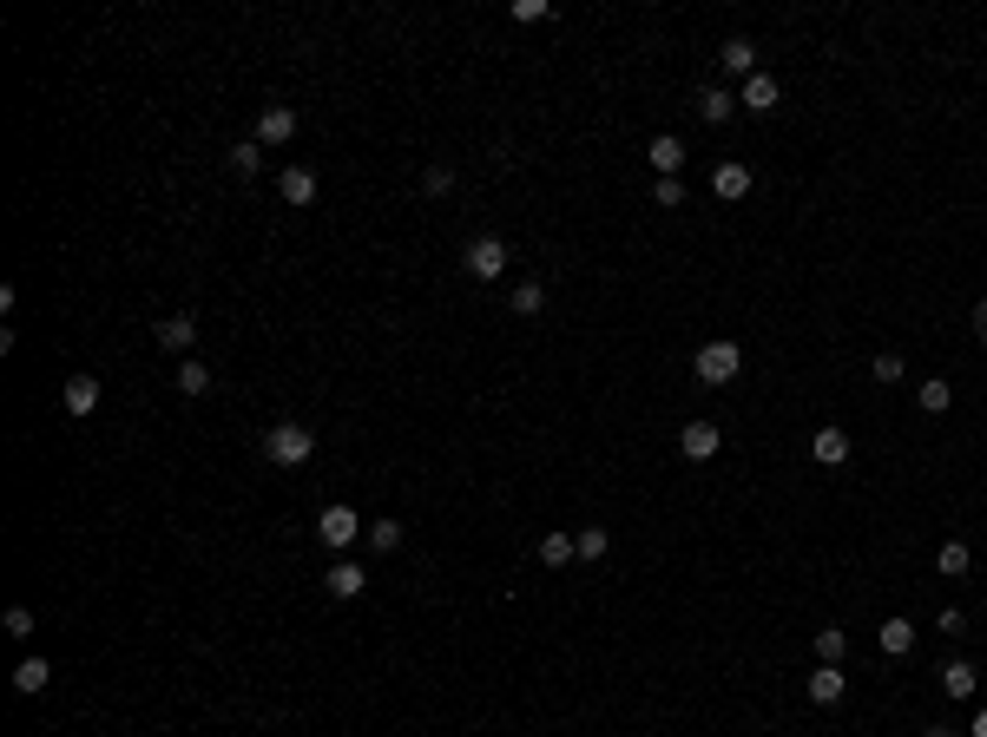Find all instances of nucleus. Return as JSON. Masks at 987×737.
I'll return each instance as SVG.
<instances>
[{"label": "nucleus", "mask_w": 987, "mask_h": 737, "mask_svg": "<svg viewBox=\"0 0 987 737\" xmlns=\"http://www.w3.org/2000/svg\"><path fill=\"white\" fill-rule=\"evenodd\" d=\"M678 448H685L691 461H711L724 448V428L718 422H685V435H678Z\"/></svg>", "instance_id": "nucleus-6"}, {"label": "nucleus", "mask_w": 987, "mask_h": 737, "mask_svg": "<svg viewBox=\"0 0 987 737\" xmlns=\"http://www.w3.org/2000/svg\"><path fill=\"white\" fill-rule=\"evenodd\" d=\"M737 106H744V99H737L731 86H705V93H698V119H705V126H724Z\"/></svg>", "instance_id": "nucleus-10"}, {"label": "nucleus", "mask_w": 987, "mask_h": 737, "mask_svg": "<svg viewBox=\"0 0 987 737\" xmlns=\"http://www.w3.org/2000/svg\"><path fill=\"white\" fill-rule=\"evenodd\" d=\"M356 534H362V520H356V507H323V520H316V540H323L329 553H349L356 547Z\"/></svg>", "instance_id": "nucleus-4"}, {"label": "nucleus", "mask_w": 987, "mask_h": 737, "mask_svg": "<svg viewBox=\"0 0 987 737\" xmlns=\"http://www.w3.org/2000/svg\"><path fill=\"white\" fill-rule=\"evenodd\" d=\"M369 547L395 553V547H402V520H369Z\"/></svg>", "instance_id": "nucleus-28"}, {"label": "nucleus", "mask_w": 987, "mask_h": 737, "mask_svg": "<svg viewBox=\"0 0 987 737\" xmlns=\"http://www.w3.org/2000/svg\"><path fill=\"white\" fill-rule=\"evenodd\" d=\"M297 139V106H264L257 112V145H290Z\"/></svg>", "instance_id": "nucleus-5"}, {"label": "nucleus", "mask_w": 987, "mask_h": 737, "mask_svg": "<svg viewBox=\"0 0 987 737\" xmlns=\"http://www.w3.org/2000/svg\"><path fill=\"white\" fill-rule=\"evenodd\" d=\"M323 586H329V599H362V586H369V580H362L356 560H336V566L323 573Z\"/></svg>", "instance_id": "nucleus-11"}, {"label": "nucleus", "mask_w": 987, "mask_h": 737, "mask_svg": "<svg viewBox=\"0 0 987 737\" xmlns=\"http://www.w3.org/2000/svg\"><path fill=\"white\" fill-rule=\"evenodd\" d=\"M724 73H744V79L757 73V47L751 40H724Z\"/></svg>", "instance_id": "nucleus-22"}, {"label": "nucleus", "mask_w": 987, "mask_h": 737, "mask_svg": "<svg viewBox=\"0 0 987 737\" xmlns=\"http://www.w3.org/2000/svg\"><path fill=\"white\" fill-rule=\"evenodd\" d=\"M231 172H237V178H257V172H264V145H257V139L231 145Z\"/></svg>", "instance_id": "nucleus-23"}, {"label": "nucleus", "mask_w": 987, "mask_h": 737, "mask_svg": "<svg viewBox=\"0 0 987 737\" xmlns=\"http://www.w3.org/2000/svg\"><path fill=\"white\" fill-rule=\"evenodd\" d=\"M547 14H553L547 0H514V20H520V27H533V20H547Z\"/></svg>", "instance_id": "nucleus-33"}, {"label": "nucleus", "mask_w": 987, "mask_h": 737, "mask_svg": "<svg viewBox=\"0 0 987 737\" xmlns=\"http://www.w3.org/2000/svg\"><path fill=\"white\" fill-rule=\"evenodd\" d=\"M744 106H751V112H777V79L751 73V79H744Z\"/></svg>", "instance_id": "nucleus-19"}, {"label": "nucleus", "mask_w": 987, "mask_h": 737, "mask_svg": "<svg viewBox=\"0 0 987 737\" xmlns=\"http://www.w3.org/2000/svg\"><path fill=\"white\" fill-rule=\"evenodd\" d=\"M810 455L816 461H823V468H843V461H849V435H843V428H816V435H810Z\"/></svg>", "instance_id": "nucleus-8"}, {"label": "nucleus", "mask_w": 987, "mask_h": 737, "mask_svg": "<svg viewBox=\"0 0 987 737\" xmlns=\"http://www.w3.org/2000/svg\"><path fill=\"white\" fill-rule=\"evenodd\" d=\"M277 191H283V204H316V172L310 165H290V172L277 178Z\"/></svg>", "instance_id": "nucleus-14"}, {"label": "nucleus", "mask_w": 987, "mask_h": 737, "mask_svg": "<svg viewBox=\"0 0 987 737\" xmlns=\"http://www.w3.org/2000/svg\"><path fill=\"white\" fill-rule=\"evenodd\" d=\"M547 310V290L540 283H514V316H540Z\"/></svg>", "instance_id": "nucleus-29"}, {"label": "nucleus", "mask_w": 987, "mask_h": 737, "mask_svg": "<svg viewBox=\"0 0 987 737\" xmlns=\"http://www.w3.org/2000/svg\"><path fill=\"white\" fill-rule=\"evenodd\" d=\"M422 191H428V198H448V191H455V172H448V165H428V172H422Z\"/></svg>", "instance_id": "nucleus-31"}, {"label": "nucleus", "mask_w": 987, "mask_h": 737, "mask_svg": "<svg viewBox=\"0 0 987 737\" xmlns=\"http://www.w3.org/2000/svg\"><path fill=\"white\" fill-rule=\"evenodd\" d=\"M869 376H876V382H882V389H889V382H902V376H909V362L895 356V349H882V356H876V362H869Z\"/></svg>", "instance_id": "nucleus-27"}, {"label": "nucleus", "mask_w": 987, "mask_h": 737, "mask_svg": "<svg viewBox=\"0 0 987 737\" xmlns=\"http://www.w3.org/2000/svg\"><path fill=\"white\" fill-rule=\"evenodd\" d=\"M47 685H53V665H47V659H20V672H14V691H20V698H40Z\"/></svg>", "instance_id": "nucleus-15"}, {"label": "nucleus", "mask_w": 987, "mask_h": 737, "mask_svg": "<svg viewBox=\"0 0 987 737\" xmlns=\"http://www.w3.org/2000/svg\"><path fill=\"white\" fill-rule=\"evenodd\" d=\"M264 455L277 461V468H303V461L316 455V435L303 422H270V435H264Z\"/></svg>", "instance_id": "nucleus-1"}, {"label": "nucleus", "mask_w": 987, "mask_h": 737, "mask_svg": "<svg viewBox=\"0 0 987 737\" xmlns=\"http://www.w3.org/2000/svg\"><path fill=\"white\" fill-rule=\"evenodd\" d=\"M645 158L658 165V178H678V165H685V139H678V132H658Z\"/></svg>", "instance_id": "nucleus-13"}, {"label": "nucleus", "mask_w": 987, "mask_h": 737, "mask_svg": "<svg viewBox=\"0 0 987 737\" xmlns=\"http://www.w3.org/2000/svg\"><path fill=\"white\" fill-rule=\"evenodd\" d=\"M816 665H843V652H849V632H836V626H823L816 632Z\"/></svg>", "instance_id": "nucleus-21"}, {"label": "nucleus", "mask_w": 987, "mask_h": 737, "mask_svg": "<svg viewBox=\"0 0 987 737\" xmlns=\"http://www.w3.org/2000/svg\"><path fill=\"white\" fill-rule=\"evenodd\" d=\"M93 408H99V376L93 369L66 376V415H93Z\"/></svg>", "instance_id": "nucleus-7"}, {"label": "nucleus", "mask_w": 987, "mask_h": 737, "mask_svg": "<svg viewBox=\"0 0 987 737\" xmlns=\"http://www.w3.org/2000/svg\"><path fill=\"white\" fill-rule=\"evenodd\" d=\"M7 639H33V612L27 606H7Z\"/></svg>", "instance_id": "nucleus-32"}, {"label": "nucleus", "mask_w": 987, "mask_h": 737, "mask_svg": "<svg viewBox=\"0 0 987 737\" xmlns=\"http://www.w3.org/2000/svg\"><path fill=\"white\" fill-rule=\"evenodd\" d=\"M974 336H981V343H987V297L974 303Z\"/></svg>", "instance_id": "nucleus-35"}, {"label": "nucleus", "mask_w": 987, "mask_h": 737, "mask_svg": "<svg viewBox=\"0 0 987 737\" xmlns=\"http://www.w3.org/2000/svg\"><path fill=\"white\" fill-rule=\"evenodd\" d=\"M935 566H941V573H948V580H961V573H968V566H974V553H968V547H961V540H941V553H935Z\"/></svg>", "instance_id": "nucleus-24"}, {"label": "nucleus", "mask_w": 987, "mask_h": 737, "mask_svg": "<svg viewBox=\"0 0 987 737\" xmlns=\"http://www.w3.org/2000/svg\"><path fill=\"white\" fill-rule=\"evenodd\" d=\"M941 691H948V698H974V665L968 659H948V665H941Z\"/></svg>", "instance_id": "nucleus-20"}, {"label": "nucleus", "mask_w": 987, "mask_h": 737, "mask_svg": "<svg viewBox=\"0 0 987 737\" xmlns=\"http://www.w3.org/2000/svg\"><path fill=\"white\" fill-rule=\"evenodd\" d=\"M711 191H718L724 204H737L744 191H751V165H737V158H724L718 172H711Z\"/></svg>", "instance_id": "nucleus-9"}, {"label": "nucleus", "mask_w": 987, "mask_h": 737, "mask_svg": "<svg viewBox=\"0 0 987 737\" xmlns=\"http://www.w3.org/2000/svg\"><path fill=\"white\" fill-rule=\"evenodd\" d=\"M573 547H580V560H606V553H612V534H606V527H580V534H573Z\"/></svg>", "instance_id": "nucleus-25"}, {"label": "nucleus", "mask_w": 987, "mask_h": 737, "mask_svg": "<svg viewBox=\"0 0 987 737\" xmlns=\"http://www.w3.org/2000/svg\"><path fill=\"white\" fill-rule=\"evenodd\" d=\"M974 737H987V705H981V711H974Z\"/></svg>", "instance_id": "nucleus-36"}, {"label": "nucleus", "mask_w": 987, "mask_h": 737, "mask_svg": "<svg viewBox=\"0 0 987 737\" xmlns=\"http://www.w3.org/2000/svg\"><path fill=\"white\" fill-rule=\"evenodd\" d=\"M882 652H889V659H909L915 652V626L909 619H882Z\"/></svg>", "instance_id": "nucleus-17"}, {"label": "nucleus", "mask_w": 987, "mask_h": 737, "mask_svg": "<svg viewBox=\"0 0 987 737\" xmlns=\"http://www.w3.org/2000/svg\"><path fill=\"white\" fill-rule=\"evenodd\" d=\"M178 389H185V395H204V389H211V369H204L198 356H185V362H178Z\"/></svg>", "instance_id": "nucleus-26"}, {"label": "nucleus", "mask_w": 987, "mask_h": 737, "mask_svg": "<svg viewBox=\"0 0 987 737\" xmlns=\"http://www.w3.org/2000/svg\"><path fill=\"white\" fill-rule=\"evenodd\" d=\"M843 691H849V678L836 665H816L810 672V705H843Z\"/></svg>", "instance_id": "nucleus-12"}, {"label": "nucleus", "mask_w": 987, "mask_h": 737, "mask_svg": "<svg viewBox=\"0 0 987 737\" xmlns=\"http://www.w3.org/2000/svg\"><path fill=\"white\" fill-rule=\"evenodd\" d=\"M461 264H468V277H474V283H494L507 264H514V257H507V237L487 231V237H474L468 251H461Z\"/></svg>", "instance_id": "nucleus-3"}, {"label": "nucleus", "mask_w": 987, "mask_h": 737, "mask_svg": "<svg viewBox=\"0 0 987 737\" xmlns=\"http://www.w3.org/2000/svg\"><path fill=\"white\" fill-rule=\"evenodd\" d=\"M915 402L928 408V415H948V408H955V382H941V376H928L922 389H915Z\"/></svg>", "instance_id": "nucleus-18"}, {"label": "nucleus", "mask_w": 987, "mask_h": 737, "mask_svg": "<svg viewBox=\"0 0 987 737\" xmlns=\"http://www.w3.org/2000/svg\"><path fill=\"white\" fill-rule=\"evenodd\" d=\"M573 553H580V547H573V534H547V540H540V560H547V566H566Z\"/></svg>", "instance_id": "nucleus-30"}, {"label": "nucleus", "mask_w": 987, "mask_h": 737, "mask_svg": "<svg viewBox=\"0 0 987 737\" xmlns=\"http://www.w3.org/2000/svg\"><path fill=\"white\" fill-rule=\"evenodd\" d=\"M158 343L165 349H191L198 343V316H165V323H158Z\"/></svg>", "instance_id": "nucleus-16"}, {"label": "nucleus", "mask_w": 987, "mask_h": 737, "mask_svg": "<svg viewBox=\"0 0 987 737\" xmlns=\"http://www.w3.org/2000/svg\"><path fill=\"white\" fill-rule=\"evenodd\" d=\"M658 204H665V211H678V204H685V185H678V178H658V191H652Z\"/></svg>", "instance_id": "nucleus-34"}, {"label": "nucleus", "mask_w": 987, "mask_h": 737, "mask_svg": "<svg viewBox=\"0 0 987 737\" xmlns=\"http://www.w3.org/2000/svg\"><path fill=\"white\" fill-rule=\"evenodd\" d=\"M691 369H698V382H705V389H724V382H737V369H744V349H737L731 336H718V343L698 349V362H691Z\"/></svg>", "instance_id": "nucleus-2"}]
</instances>
